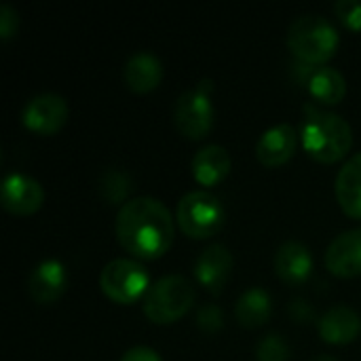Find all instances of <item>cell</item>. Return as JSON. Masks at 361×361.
<instances>
[{
  "label": "cell",
  "instance_id": "cell-7",
  "mask_svg": "<svg viewBox=\"0 0 361 361\" xmlns=\"http://www.w3.org/2000/svg\"><path fill=\"white\" fill-rule=\"evenodd\" d=\"M99 288L110 300L118 305H131L137 298H144L148 292L150 275L144 264L133 258H114L102 269Z\"/></svg>",
  "mask_w": 361,
  "mask_h": 361
},
{
  "label": "cell",
  "instance_id": "cell-21",
  "mask_svg": "<svg viewBox=\"0 0 361 361\" xmlns=\"http://www.w3.org/2000/svg\"><path fill=\"white\" fill-rule=\"evenodd\" d=\"M131 192V176L123 169L110 167L99 178V195L108 203H127V195Z\"/></svg>",
  "mask_w": 361,
  "mask_h": 361
},
{
  "label": "cell",
  "instance_id": "cell-18",
  "mask_svg": "<svg viewBox=\"0 0 361 361\" xmlns=\"http://www.w3.org/2000/svg\"><path fill=\"white\" fill-rule=\"evenodd\" d=\"M231 154L220 144H207L192 157V176L203 186H216L231 171Z\"/></svg>",
  "mask_w": 361,
  "mask_h": 361
},
{
  "label": "cell",
  "instance_id": "cell-13",
  "mask_svg": "<svg viewBox=\"0 0 361 361\" xmlns=\"http://www.w3.org/2000/svg\"><path fill=\"white\" fill-rule=\"evenodd\" d=\"M326 267L332 275H361V226L341 233L326 250Z\"/></svg>",
  "mask_w": 361,
  "mask_h": 361
},
{
  "label": "cell",
  "instance_id": "cell-28",
  "mask_svg": "<svg viewBox=\"0 0 361 361\" xmlns=\"http://www.w3.org/2000/svg\"><path fill=\"white\" fill-rule=\"evenodd\" d=\"M309 361H338L336 357H332V355H326V353H322V355H315V357H311Z\"/></svg>",
  "mask_w": 361,
  "mask_h": 361
},
{
  "label": "cell",
  "instance_id": "cell-1",
  "mask_svg": "<svg viewBox=\"0 0 361 361\" xmlns=\"http://www.w3.org/2000/svg\"><path fill=\"white\" fill-rule=\"evenodd\" d=\"M116 241L135 258H161L173 243V218L154 197H135L121 205L114 222Z\"/></svg>",
  "mask_w": 361,
  "mask_h": 361
},
{
  "label": "cell",
  "instance_id": "cell-17",
  "mask_svg": "<svg viewBox=\"0 0 361 361\" xmlns=\"http://www.w3.org/2000/svg\"><path fill=\"white\" fill-rule=\"evenodd\" d=\"M127 87L135 93H146L159 87L163 78V63L152 51H135L123 68Z\"/></svg>",
  "mask_w": 361,
  "mask_h": 361
},
{
  "label": "cell",
  "instance_id": "cell-20",
  "mask_svg": "<svg viewBox=\"0 0 361 361\" xmlns=\"http://www.w3.org/2000/svg\"><path fill=\"white\" fill-rule=\"evenodd\" d=\"M273 313V298L264 288H247L235 305L237 322L243 328H260Z\"/></svg>",
  "mask_w": 361,
  "mask_h": 361
},
{
  "label": "cell",
  "instance_id": "cell-2",
  "mask_svg": "<svg viewBox=\"0 0 361 361\" xmlns=\"http://www.w3.org/2000/svg\"><path fill=\"white\" fill-rule=\"evenodd\" d=\"M300 137L305 150L322 163H336L353 146V129L349 121L336 112L322 110L313 104L305 106Z\"/></svg>",
  "mask_w": 361,
  "mask_h": 361
},
{
  "label": "cell",
  "instance_id": "cell-23",
  "mask_svg": "<svg viewBox=\"0 0 361 361\" xmlns=\"http://www.w3.org/2000/svg\"><path fill=\"white\" fill-rule=\"evenodd\" d=\"M197 326L205 332H218L222 330L224 326V313L218 305H203L199 311H197Z\"/></svg>",
  "mask_w": 361,
  "mask_h": 361
},
{
  "label": "cell",
  "instance_id": "cell-24",
  "mask_svg": "<svg viewBox=\"0 0 361 361\" xmlns=\"http://www.w3.org/2000/svg\"><path fill=\"white\" fill-rule=\"evenodd\" d=\"M334 13L347 27L361 30V0H338Z\"/></svg>",
  "mask_w": 361,
  "mask_h": 361
},
{
  "label": "cell",
  "instance_id": "cell-9",
  "mask_svg": "<svg viewBox=\"0 0 361 361\" xmlns=\"http://www.w3.org/2000/svg\"><path fill=\"white\" fill-rule=\"evenodd\" d=\"M0 201L6 212L17 216H30L38 212L40 205L44 203V190L36 178L13 171L2 180Z\"/></svg>",
  "mask_w": 361,
  "mask_h": 361
},
{
  "label": "cell",
  "instance_id": "cell-26",
  "mask_svg": "<svg viewBox=\"0 0 361 361\" xmlns=\"http://www.w3.org/2000/svg\"><path fill=\"white\" fill-rule=\"evenodd\" d=\"M121 361H163L161 355L150 349V347H144V345H137V347H131L123 353Z\"/></svg>",
  "mask_w": 361,
  "mask_h": 361
},
{
  "label": "cell",
  "instance_id": "cell-16",
  "mask_svg": "<svg viewBox=\"0 0 361 361\" xmlns=\"http://www.w3.org/2000/svg\"><path fill=\"white\" fill-rule=\"evenodd\" d=\"M319 336L330 345H347L355 341L361 332L360 313L349 305L330 307L317 322Z\"/></svg>",
  "mask_w": 361,
  "mask_h": 361
},
{
  "label": "cell",
  "instance_id": "cell-6",
  "mask_svg": "<svg viewBox=\"0 0 361 361\" xmlns=\"http://www.w3.org/2000/svg\"><path fill=\"white\" fill-rule=\"evenodd\" d=\"M176 220L186 237L207 239L224 226V207L209 190H190L180 199Z\"/></svg>",
  "mask_w": 361,
  "mask_h": 361
},
{
  "label": "cell",
  "instance_id": "cell-8",
  "mask_svg": "<svg viewBox=\"0 0 361 361\" xmlns=\"http://www.w3.org/2000/svg\"><path fill=\"white\" fill-rule=\"evenodd\" d=\"M68 114H70V108H68L66 97L59 93L47 91L25 102L21 110V121L30 131L40 133V135H51L66 125Z\"/></svg>",
  "mask_w": 361,
  "mask_h": 361
},
{
  "label": "cell",
  "instance_id": "cell-27",
  "mask_svg": "<svg viewBox=\"0 0 361 361\" xmlns=\"http://www.w3.org/2000/svg\"><path fill=\"white\" fill-rule=\"evenodd\" d=\"M290 315L294 317V322L298 324H307L313 319V307L305 300V298H294L292 305H290Z\"/></svg>",
  "mask_w": 361,
  "mask_h": 361
},
{
  "label": "cell",
  "instance_id": "cell-19",
  "mask_svg": "<svg viewBox=\"0 0 361 361\" xmlns=\"http://www.w3.org/2000/svg\"><path fill=\"white\" fill-rule=\"evenodd\" d=\"M336 199L345 214L361 220V152H355L338 171Z\"/></svg>",
  "mask_w": 361,
  "mask_h": 361
},
{
  "label": "cell",
  "instance_id": "cell-15",
  "mask_svg": "<svg viewBox=\"0 0 361 361\" xmlns=\"http://www.w3.org/2000/svg\"><path fill=\"white\" fill-rule=\"evenodd\" d=\"M305 63V70H300V82L307 85L309 93L313 99L322 102V104H338L345 93H347V80L343 76L341 70L332 68V66H313V63Z\"/></svg>",
  "mask_w": 361,
  "mask_h": 361
},
{
  "label": "cell",
  "instance_id": "cell-11",
  "mask_svg": "<svg viewBox=\"0 0 361 361\" xmlns=\"http://www.w3.org/2000/svg\"><path fill=\"white\" fill-rule=\"evenodd\" d=\"M66 288H68V273L63 262L57 258H47L38 262L27 277V292L32 300H36L38 305L55 302L57 298H61Z\"/></svg>",
  "mask_w": 361,
  "mask_h": 361
},
{
  "label": "cell",
  "instance_id": "cell-3",
  "mask_svg": "<svg viewBox=\"0 0 361 361\" xmlns=\"http://www.w3.org/2000/svg\"><path fill=\"white\" fill-rule=\"evenodd\" d=\"M288 47L296 59L322 66L338 47V30L330 19L315 13H305L298 15L288 27Z\"/></svg>",
  "mask_w": 361,
  "mask_h": 361
},
{
  "label": "cell",
  "instance_id": "cell-22",
  "mask_svg": "<svg viewBox=\"0 0 361 361\" xmlns=\"http://www.w3.org/2000/svg\"><path fill=\"white\" fill-rule=\"evenodd\" d=\"M256 360L258 361H288L290 360V345L277 332L262 336L256 345Z\"/></svg>",
  "mask_w": 361,
  "mask_h": 361
},
{
  "label": "cell",
  "instance_id": "cell-14",
  "mask_svg": "<svg viewBox=\"0 0 361 361\" xmlns=\"http://www.w3.org/2000/svg\"><path fill=\"white\" fill-rule=\"evenodd\" d=\"M296 148H298V131L290 123H279L260 135L256 144V157L267 167H279L294 157Z\"/></svg>",
  "mask_w": 361,
  "mask_h": 361
},
{
  "label": "cell",
  "instance_id": "cell-10",
  "mask_svg": "<svg viewBox=\"0 0 361 361\" xmlns=\"http://www.w3.org/2000/svg\"><path fill=\"white\" fill-rule=\"evenodd\" d=\"M233 267H235V258L231 250L222 243H214L199 254L195 262V277L209 294L218 296L224 290L233 273Z\"/></svg>",
  "mask_w": 361,
  "mask_h": 361
},
{
  "label": "cell",
  "instance_id": "cell-4",
  "mask_svg": "<svg viewBox=\"0 0 361 361\" xmlns=\"http://www.w3.org/2000/svg\"><path fill=\"white\" fill-rule=\"evenodd\" d=\"M195 305V288L184 275H163L150 283L142 298L144 315L159 326L182 319Z\"/></svg>",
  "mask_w": 361,
  "mask_h": 361
},
{
  "label": "cell",
  "instance_id": "cell-5",
  "mask_svg": "<svg viewBox=\"0 0 361 361\" xmlns=\"http://www.w3.org/2000/svg\"><path fill=\"white\" fill-rule=\"evenodd\" d=\"M214 80L203 78L195 87L180 93L173 108V123L178 131L188 140H201L209 133L216 118V108L212 102Z\"/></svg>",
  "mask_w": 361,
  "mask_h": 361
},
{
  "label": "cell",
  "instance_id": "cell-12",
  "mask_svg": "<svg viewBox=\"0 0 361 361\" xmlns=\"http://www.w3.org/2000/svg\"><path fill=\"white\" fill-rule=\"evenodd\" d=\"M273 267H275L277 277L283 283H288V286H302L311 277V273H313L311 250L305 243L296 241V239L283 241L277 247V252H275Z\"/></svg>",
  "mask_w": 361,
  "mask_h": 361
},
{
  "label": "cell",
  "instance_id": "cell-25",
  "mask_svg": "<svg viewBox=\"0 0 361 361\" xmlns=\"http://www.w3.org/2000/svg\"><path fill=\"white\" fill-rule=\"evenodd\" d=\"M17 27H19V13L8 2H2L0 4V38L2 40L13 38Z\"/></svg>",
  "mask_w": 361,
  "mask_h": 361
}]
</instances>
